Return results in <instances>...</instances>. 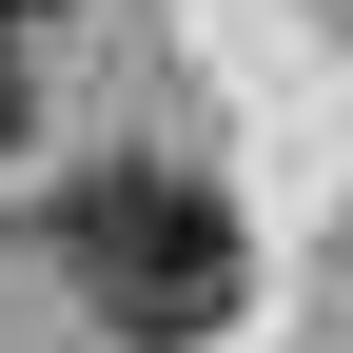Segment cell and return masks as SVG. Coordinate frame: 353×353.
I'll return each mask as SVG.
<instances>
[{"mask_svg":"<svg viewBox=\"0 0 353 353\" xmlns=\"http://www.w3.org/2000/svg\"><path fill=\"white\" fill-rule=\"evenodd\" d=\"M59 275H79V314H99L118 353H196V334H236V196L216 176H176V157H99L59 196Z\"/></svg>","mask_w":353,"mask_h":353,"instance_id":"obj_1","label":"cell"},{"mask_svg":"<svg viewBox=\"0 0 353 353\" xmlns=\"http://www.w3.org/2000/svg\"><path fill=\"white\" fill-rule=\"evenodd\" d=\"M0 138H20V39H0Z\"/></svg>","mask_w":353,"mask_h":353,"instance_id":"obj_2","label":"cell"}]
</instances>
